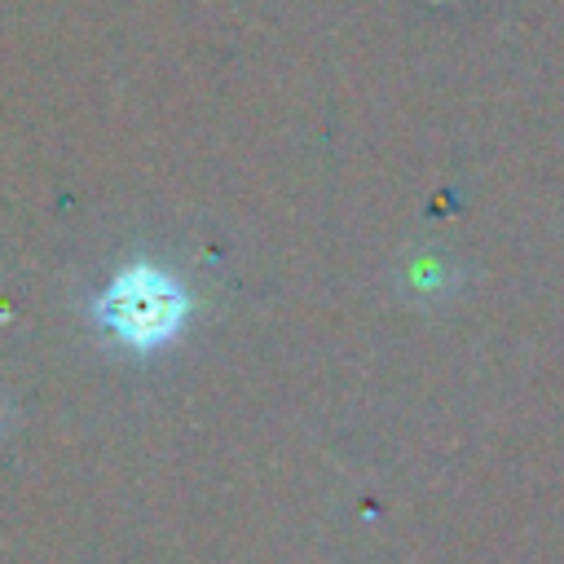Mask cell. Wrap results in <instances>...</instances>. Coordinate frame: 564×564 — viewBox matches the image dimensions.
Segmentation results:
<instances>
[{
	"label": "cell",
	"mask_w": 564,
	"mask_h": 564,
	"mask_svg": "<svg viewBox=\"0 0 564 564\" xmlns=\"http://www.w3.org/2000/svg\"><path fill=\"white\" fill-rule=\"evenodd\" d=\"M185 291L154 264H128L97 300V322L128 348H159L185 322Z\"/></svg>",
	"instance_id": "cell-1"
}]
</instances>
